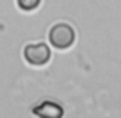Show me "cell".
Returning a JSON list of instances; mask_svg holds the SVG:
<instances>
[{
	"label": "cell",
	"mask_w": 121,
	"mask_h": 118,
	"mask_svg": "<svg viewBox=\"0 0 121 118\" xmlns=\"http://www.w3.org/2000/svg\"><path fill=\"white\" fill-rule=\"evenodd\" d=\"M32 112L40 118H61L63 107L54 101H43L34 107Z\"/></svg>",
	"instance_id": "cell-3"
},
{
	"label": "cell",
	"mask_w": 121,
	"mask_h": 118,
	"mask_svg": "<svg viewBox=\"0 0 121 118\" xmlns=\"http://www.w3.org/2000/svg\"><path fill=\"white\" fill-rule=\"evenodd\" d=\"M49 40L57 49H68L75 41V31L68 23H57L49 31Z\"/></svg>",
	"instance_id": "cell-1"
},
{
	"label": "cell",
	"mask_w": 121,
	"mask_h": 118,
	"mask_svg": "<svg viewBox=\"0 0 121 118\" xmlns=\"http://www.w3.org/2000/svg\"><path fill=\"white\" fill-rule=\"evenodd\" d=\"M17 3L23 11H32L40 5V0H17Z\"/></svg>",
	"instance_id": "cell-4"
},
{
	"label": "cell",
	"mask_w": 121,
	"mask_h": 118,
	"mask_svg": "<svg viewBox=\"0 0 121 118\" xmlns=\"http://www.w3.org/2000/svg\"><path fill=\"white\" fill-rule=\"evenodd\" d=\"M25 58L28 63L34 66H41L46 65L51 58V51L48 48V44L39 43V44H28L25 48Z\"/></svg>",
	"instance_id": "cell-2"
}]
</instances>
